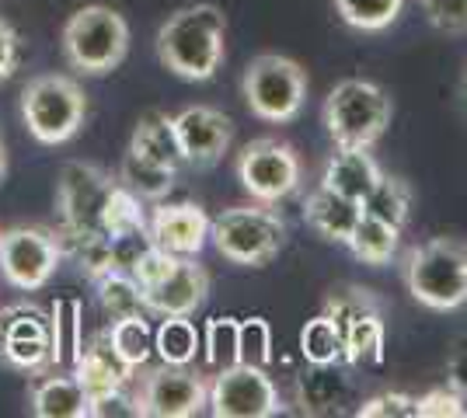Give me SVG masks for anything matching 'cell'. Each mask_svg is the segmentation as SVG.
<instances>
[{
	"instance_id": "obj_1",
	"label": "cell",
	"mask_w": 467,
	"mask_h": 418,
	"mask_svg": "<svg viewBox=\"0 0 467 418\" xmlns=\"http://www.w3.org/2000/svg\"><path fill=\"white\" fill-rule=\"evenodd\" d=\"M157 60L178 80L216 77L227 56V15L216 4H185L157 28Z\"/></svg>"
},
{
	"instance_id": "obj_2",
	"label": "cell",
	"mask_w": 467,
	"mask_h": 418,
	"mask_svg": "<svg viewBox=\"0 0 467 418\" xmlns=\"http://www.w3.org/2000/svg\"><path fill=\"white\" fill-rule=\"evenodd\" d=\"M401 279L411 300L426 311H461L467 303V244L457 238L415 244L401 261Z\"/></svg>"
},
{
	"instance_id": "obj_3",
	"label": "cell",
	"mask_w": 467,
	"mask_h": 418,
	"mask_svg": "<svg viewBox=\"0 0 467 418\" xmlns=\"http://www.w3.org/2000/svg\"><path fill=\"white\" fill-rule=\"evenodd\" d=\"M59 46H63V60L74 74L105 77L122 66L130 53V25L109 4H84L67 18L59 32Z\"/></svg>"
},
{
	"instance_id": "obj_4",
	"label": "cell",
	"mask_w": 467,
	"mask_h": 418,
	"mask_svg": "<svg viewBox=\"0 0 467 418\" xmlns=\"http://www.w3.org/2000/svg\"><path fill=\"white\" fill-rule=\"evenodd\" d=\"M390 116H394V101L390 95L363 77L338 80L325 98L321 119L335 147H359L370 150L377 139L388 133Z\"/></svg>"
},
{
	"instance_id": "obj_5",
	"label": "cell",
	"mask_w": 467,
	"mask_h": 418,
	"mask_svg": "<svg viewBox=\"0 0 467 418\" xmlns=\"http://www.w3.org/2000/svg\"><path fill=\"white\" fill-rule=\"evenodd\" d=\"M88 119V95L67 74H39L21 87V122L42 147L70 143Z\"/></svg>"
},
{
	"instance_id": "obj_6",
	"label": "cell",
	"mask_w": 467,
	"mask_h": 418,
	"mask_svg": "<svg viewBox=\"0 0 467 418\" xmlns=\"http://www.w3.org/2000/svg\"><path fill=\"white\" fill-rule=\"evenodd\" d=\"M210 240H213L216 251L234 265L262 269L283 251L286 219L275 209H269V202L231 206L210 223Z\"/></svg>"
},
{
	"instance_id": "obj_7",
	"label": "cell",
	"mask_w": 467,
	"mask_h": 418,
	"mask_svg": "<svg viewBox=\"0 0 467 418\" xmlns=\"http://www.w3.org/2000/svg\"><path fill=\"white\" fill-rule=\"evenodd\" d=\"M241 95L254 119L286 126L304 112L307 101V70L283 53H262L244 66Z\"/></svg>"
},
{
	"instance_id": "obj_8",
	"label": "cell",
	"mask_w": 467,
	"mask_h": 418,
	"mask_svg": "<svg viewBox=\"0 0 467 418\" xmlns=\"http://www.w3.org/2000/svg\"><path fill=\"white\" fill-rule=\"evenodd\" d=\"M116 185L119 181H112L95 164H80V160L63 164L57 181V209L59 219H63L59 244L63 248L74 244V240L109 238L105 209H109V199H112Z\"/></svg>"
},
{
	"instance_id": "obj_9",
	"label": "cell",
	"mask_w": 467,
	"mask_h": 418,
	"mask_svg": "<svg viewBox=\"0 0 467 418\" xmlns=\"http://www.w3.org/2000/svg\"><path fill=\"white\" fill-rule=\"evenodd\" d=\"M234 171H237L241 189L254 202H269V206L290 199L293 192L300 189V178H304L300 154L286 139L275 137H258L252 143H244L241 154H237Z\"/></svg>"
},
{
	"instance_id": "obj_10",
	"label": "cell",
	"mask_w": 467,
	"mask_h": 418,
	"mask_svg": "<svg viewBox=\"0 0 467 418\" xmlns=\"http://www.w3.org/2000/svg\"><path fill=\"white\" fill-rule=\"evenodd\" d=\"M137 380V418H192L210 401V383L202 373L175 362H161L143 370Z\"/></svg>"
},
{
	"instance_id": "obj_11",
	"label": "cell",
	"mask_w": 467,
	"mask_h": 418,
	"mask_svg": "<svg viewBox=\"0 0 467 418\" xmlns=\"http://www.w3.org/2000/svg\"><path fill=\"white\" fill-rule=\"evenodd\" d=\"M210 412L216 418H273L283 412L275 380L265 366L231 362L210 380Z\"/></svg>"
},
{
	"instance_id": "obj_12",
	"label": "cell",
	"mask_w": 467,
	"mask_h": 418,
	"mask_svg": "<svg viewBox=\"0 0 467 418\" xmlns=\"http://www.w3.org/2000/svg\"><path fill=\"white\" fill-rule=\"evenodd\" d=\"M63 261L59 234L46 227H11L0 234V276L21 293L42 290Z\"/></svg>"
},
{
	"instance_id": "obj_13",
	"label": "cell",
	"mask_w": 467,
	"mask_h": 418,
	"mask_svg": "<svg viewBox=\"0 0 467 418\" xmlns=\"http://www.w3.org/2000/svg\"><path fill=\"white\" fill-rule=\"evenodd\" d=\"M331 318L338 321L342 328V342H346V362H380L384 359V339H388V328H384V307L380 300L373 297L370 290H342V293H331L328 311Z\"/></svg>"
},
{
	"instance_id": "obj_14",
	"label": "cell",
	"mask_w": 467,
	"mask_h": 418,
	"mask_svg": "<svg viewBox=\"0 0 467 418\" xmlns=\"http://www.w3.org/2000/svg\"><path fill=\"white\" fill-rule=\"evenodd\" d=\"M4 359L21 373H42L53 362V328L36 303H15L0 314Z\"/></svg>"
},
{
	"instance_id": "obj_15",
	"label": "cell",
	"mask_w": 467,
	"mask_h": 418,
	"mask_svg": "<svg viewBox=\"0 0 467 418\" xmlns=\"http://www.w3.org/2000/svg\"><path fill=\"white\" fill-rule=\"evenodd\" d=\"M175 119V137L182 160L192 168H213L216 160L231 150L234 122L213 105H189Z\"/></svg>"
},
{
	"instance_id": "obj_16",
	"label": "cell",
	"mask_w": 467,
	"mask_h": 418,
	"mask_svg": "<svg viewBox=\"0 0 467 418\" xmlns=\"http://www.w3.org/2000/svg\"><path fill=\"white\" fill-rule=\"evenodd\" d=\"M210 223L213 219L206 217V209L192 199L161 202L147 223V234L157 248L171 251L178 259H195L210 240Z\"/></svg>"
},
{
	"instance_id": "obj_17",
	"label": "cell",
	"mask_w": 467,
	"mask_h": 418,
	"mask_svg": "<svg viewBox=\"0 0 467 418\" xmlns=\"http://www.w3.org/2000/svg\"><path fill=\"white\" fill-rule=\"evenodd\" d=\"M140 293H143V311L157 318H192L210 293V276L195 259H178L168 276Z\"/></svg>"
},
{
	"instance_id": "obj_18",
	"label": "cell",
	"mask_w": 467,
	"mask_h": 418,
	"mask_svg": "<svg viewBox=\"0 0 467 418\" xmlns=\"http://www.w3.org/2000/svg\"><path fill=\"white\" fill-rule=\"evenodd\" d=\"M137 370H130L122 356L112 349V339L109 331H101L98 339H91L88 345H80L78 356H74V377L84 383L88 398H98V394H109V391H119L133 380Z\"/></svg>"
},
{
	"instance_id": "obj_19",
	"label": "cell",
	"mask_w": 467,
	"mask_h": 418,
	"mask_svg": "<svg viewBox=\"0 0 467 418\" xmlns=\"http://www.w3.org/2000/svg\"><path fill=\"white\" fill-rule=\"evenodd\" d=\"M380 164L370 158V150H359V147H335V154L325 164V175H321V185L346 196V199L359 202L373 192V185L380 181Z\"/></svg>"
},
{
	"instance_id": "obj_20",
	"label": "cell",
	"mask_w": 467,
	"mask_h": 418,
	"mask_svg": "<svg viewBox=\"0 0 467 418\" xmlns=\"http://www.w3.org/2000/svg\"><path fill=\"white\" fill-rule=\"evenodd\" d=\"M363 217V206L359 202L346 199L338 192H331L325 185H317L307 202H304V219L311 227L314 234H321L331 244H349L352 238V227L356 219Z\"/></svg>"
},
{
	"instance_id": "obj_21",
	"label": "cell",
	"mask_w": 467,
	"mask_h": 418,
	"mask_svg": "<svg viewBox=\"0 0 467 418\" xmlns=\"http://www.w3.org/2000/svg\"><path fill=\"white\" fill-rule=\"evenodd\" d=\"M28 408L36 418H88L91 398L74 373H53L32 387Z\"/></svg>"
},
{
	"instance_id": "obj_22",
	"label": "cell",
	"mask_w": 467,
	"mask_h": 418,
	"mask_svg": "<svg viewBox=\"0 0 467 418\" xmlns=\"http://www.w3.org/2000/svg\"><path fill=\"white\" fill-rule=\"evenodd\" d=\"M178 168L171 164H161L137 154V150H126L122 164H119V181L137 196L140 202H161L171 189H175Z\"/></svg>"
},
{
	"instance_id": "obj_23",
	"label": "cell",
	"mask_w": 467,
	"mask_h": 418,
	"mask_svg": "<svg viewBox=\"0 0 467 418\" xmlns=\"http://www.w3.org/2000/svg\"><path fill=\"white\" fill-rule=\"evenodd\" d=\"M398 240H401V230H398V227H390V223H384V219L363 213V217L356 219L352 238H349L346 248H349L352 255L363 261V265L380 269V265H388V261L394 259Z\"/></svg>"
},
{
	"instance_id": "obj_24",
	"label": "cell",
	"mask_w": 467,
	"mask_h": 418,
	"mask_svg": "<svg viewBox=\"0 0 467 418\" xmlns=\"http://www.w3.org/2000/svg\"><path fill=\"white\" fill-rule=\"evenodd\" d=\"M130 150H137V154H143V158L178 168V164H182V150H178L175 119H171V116H164V112H150V116H143V119L137 122V129H133Z\"/></svg>"
},
{
	"instance_id": "obj_25",
	"label": "cell",
	"mask_w": 467,
	"mask_h": 418,
	"mask_svg": "<svg viewBox=\"0 0 467 418\" xmlns=\"http://www.w3.org/2000/svg\"><path fill=\"white\" fill-rule=\"evenodd\" d=\"M346 380L335 373V366H311V373L296 380V401L304 412H338V404L346 401Z\"/></svg>"
},
{
	"instance_id": "obj_26",
	"label": "cell",
	"mask_w": 467,
	"mask_h": 418,
	"mask_svg": "<svg viewBox=\"0 0 467 418\" xmlns=\"http://www.w3.org/2000/svg\"><path fill=\"white\" fill-rule=\"evenodd\" d=\"M331 4H335V15L352 32H367V36L388 32L405 11V0H331Z\"/></svg>"
},
{
	"instance_id": "obj_27",
	"label": "cell",
	"mask_w": 467,
	"mask_h": 418,
	"mask_svg": "<svg viewBox=\"0 0 467 418\" xmlns=\"http://www.w3.org/2000/svg\"><path fill=\"white\" fill-rule=\"evenodd\" d=\"M300 356L311 366H335L346 356V342H342V328L331 314H317L304 324L300 331Z\"/></svg>"
},
{
	"instance_id": "obj_28",
	"label": "cell",
	"mask_w": 467,
	"mask_h": 418,
	"mask_svg": "<svg viewBox=\"0 0 467 418\" xmlns=\"http://www.w3.org/2000/svg\"><path fill=\"white\" fill-rule=\"evenodd\" d=\"M363 213L384 219L390 227H405L411 213V189L405 178H394V175H380V181L373 185V192L363 199Z\"/></svg>"
},
{
	"instance_id": "obj_29",
	"label": "cell",
	"mask_w": 467,
	"mask_h": 418,
	"mask_svg": "<svg viewBox=\"0 0 467 418\" xmlns=\"http://www.w3.org/2000/svg\"><path fill=\"white\" fill-rule=\"evenodd\" d=\"M109 339H112V349H116L122 362L130 370H140L150 352H154V335L147 328L143 314H126V318H116L109 324Z\"/></svg>"
},
{
	"instance_id": "obj_30",
	"label": "cell",
	"mask_w": 467,
	"mask_h": 418,
	"mask_svg": "<svg viewBox=\"0 0 467 418\" xmlns=\"http://www.w3.org/2000/svg\"><path fill=\"white\" fill-rule=\"evenodd\" d=\"M98 300L105 307V314L116 321L126 314H143V293H140V282L122 269H112L105 276H98Z\"/></svg>"
},
{
	"instance_id": "obj_31",
	"label": "cell",
	"mask_w": 467,
	"mask_h": 418,
	"mask_svg": "<svg viewBox=\"0 0 467 418\" xmlns=\"http://www.w3.org/2000/svg\"><path fill=\"white\" fill-rule=\"evenodd\" d=\"M154 349L161 362L189 366L199 352V331L189 318H161V328L154 335Z\"/></svg>"
},
{
	"instance_id": "obj_32",
	"label": "cell",
	"mask_w": 467,
	"mask_h": 418,
	"mask_svg": "<svg viewBox=\"0 0 467 418\" xmlns=\"http://www.w3.org/2000/svg\"><path fill=\"white\" fill-rule=\"evenodd\" d=\"M237 362L269 366L273 362V328L265 318H248L237 328Z\"/></svg>"
},
{
	"instance_id": "obj_33",
	"label": "cell",
	"mask_w": 467,
	"mask_h": 418,
	"mask_svg": "<svg viewBox=\"0 0 467 418\" xmlns=\"http://www.w3.org/2000/svg\"><path fill=\"white\" fill-rule=\"evenodd\" d=\"M53 362L67 356H78L80 349V324H78V303L74 300H59L53 311Z\"/></svg>"
},
{
	"instance_id": "obj_34",
	"label": "cell",
	"mask_w": 467,
	"mask_h": 418,
	"mask_svg": "<svg viewBox=\"0 0 467 418\" xmlns=\"http://www.w3.org/2000/svg\"><path fill=\"white\" fill-rule=\"evenodd\" d=\"M237 328H241V321L234 318H213L206 324L202 349H206V362L210 366H231V362H237Z\"/></svg>"
},
{
	"instance_id": "obj_35",
	"label": "cell",
	"mask_w": 467,
	"mask_h": 418,
	"mask_svg": "<svg viewBox=\"0 0 467 418\" xmlns=\"http://www.w3.org/2000/svg\"><path fill=\"white\" fill-rule=\"evenodd\" d=\"M467 401L457 387H432L422 398H415V418H464Z\"/></svg>"
},
{
	"instance_id": "obj_36",
	"label": "cell",
	"mask_w": 467,
	"mask_h": 418,
	"mask_svg": "<svg viewBox=\"0 0 467 418\" xmlns=\"http://www.w3.org/2000/svg\"><path fill=\"white\" fill-rule=\"evenodd\" d=\"M422 15L432 28H440L447 36L467 32V0H422Z\"/></svg>"
},
{
	"instance_id": "obj_37",
	"label": "cell",
	"mask_w": 467,
	"mask_h": 418,
	"mask_svg": "<svg viewBox=\"0 0 467 418\" xmlns=\"http://www.w3.org/2000/svg\"><path fill=\"white\" fill-rule=\"evenodd\" d=\"M359 418H415V398L401 394V391H388V394H377V398L363 401L356 408Z\"/></svg>"
},
{
	"instance_id": "obj_38",
	"label": "cell",
	"mask_w": 467,
	"mask_h": 418,
	"mask_svg": "<svg viewBox=\"0 0 467 418\" xmlns=\"http://www.w3.org/2000/svg\"><path fill=\"white\" fill-rule=\"evenodd\" d=\"M112 415L137 418V401H133V394H126V387L91 398V412H88V418H112Z\"/></svg>"
},
{
	"instance_id": "obj_39",
	"label": "cell",
	"mask_w": 467,
	"mask_h": 418,
	"mask_svg": "<svg viewBox=\"0 0 467 418\" xmlns=\"http://www.w3.org/2000/svg\"><path fill=\"white\" fill-rule=\"evenodd\" d=\"M18 60H21L18 32H15V25H11V21L0 18V80H7L15 70H18Z\"/></svg>"
},
{
	"instance_id": "obj_40",
	"label": "cell",
	"mask_w": 467,
	"mask_h": 418,
	"mask_svg": "<svg viewBox=\"0 0 467 418\" xmlns=\"http://www.w3.org/2000/svg\"><path fill=\"white\" fill-rule=\"evenodd\" d=\"M450 387L467 394V342H461L453 359H450Z\"/></svg>"
},
{
	"instance_id": "obj_41",
	"label": "cell",
	"mask_w": 467,
	"mask_h": 418,
	"mask_svg": "<svg viewBox=\"0 0 467 418\" xmlns=\"http://www.w3.org/2000/svg\"><path fill=\"white\" fill-rule=\"evenodd\" d=\"M7 175V147H4V139H0V181Z\"/></svg>"
},
{
	"instance_id": "obj_42",
	"label": "cell",
	"mask_w": 467,
	"mask_h": 418,
	"mask_svg": "<svg viewBox=\"0 0 467 418\" xmlns=\"http://www.w3.org/2000/svg\"><path fill=\"white\" fill-rule=\"evenodd\" d=\"M0 356H4V328H0Z\"/></svg>"
}]
</instances>
